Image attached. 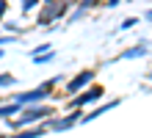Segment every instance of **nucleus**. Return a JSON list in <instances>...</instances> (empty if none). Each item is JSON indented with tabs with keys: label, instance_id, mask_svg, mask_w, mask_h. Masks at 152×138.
<instances>
[{
	"label": "nucleus",
	"instance_id": "nucleus-1",
	"mask_svg": "<svg viewBox=\"0 0 152 138\" xmlns=\"http://www.w3.org/2000/svg\"><path fill=\"white\" fill-rule=\"evenodd\" d=\"M42 116H50V108H33V110H28L22 119H14V127H25V124H31V122H36V119H42Z\"/></svg>",
	"mask_w": 152,
	"mask_h": 138
},
{
	"label": "nucleus",
	"instance_id": "nucleus-2",
	"mask_svg": "<svg viewBox=\"0 0 152 138\" xmlns=\"http://www.w3.org/2000/svg\"><path fill=\"white\" fill-rule=\"evenodd\" d=\"M47 91H50V83H47V86H42V88H33V91H28V94H20V97H17V102H20V105L39 102L42 97H47Z\"/></svg>",
	"mask_w": 152,
	"mask_h": 138
},
{
	"label": "nucleus",
	"instance_id": "nucleus-3",
	"mask_svg": "<svg viewBox=\"0 0 152 138\" xmlns=\"http://www.w3.org/2000/svg\"><path fill=\"white\" fill-rule=\"evenodd\" d=\"M91 77H94V72H80V75H77V77H75V80L66 86V88H69V94H75L77 88H83V86H86V83L91 80Z\"/></svg>",
	"mask_w": 152,
	"mask_h": 138
},
{
	"label": "nucleus",
	"instance_id": "nucleus-4",
	"mask_svg": "<svg viewBox=\"0 0 152 138\" xmlns=\"http://www.w3.org/2000/svg\"><path fill=\"white\" fill-rule=\"evenodd\" d=\"M100 94H102V88H91V91H86L83 97H77V99H75V105H88V102H97V99H100Z\"/></svg>",
	"mask_w": 152,
	"mask_h": 138
},
{
	"label": "nucleus",
	"instance_id": "nucleus-5",
	"mask_svg": "<svg viewBox=\"0 0 152 138\" xmlns=\"http://www.w3.org/2000/svg\"><path fill=\"white\" fill-rule=\"evenodd\" d=\"M138 55H144V47H133L124 53V58H138Z\"/></svg>",
	"mask_w": 152,
	"mask_h": 138
},
{
	"label": "nucleus",
	"instance_id": "nucleus-6",
	"mask_svg": "<svg viewBox=\"0 0 152 138\" xmlns=\"http://www.w3.org/2000/svg\"><path fill=\"white\" fill-rule=\"evenodd\" d=\"M33 135H42V127L39 130H31V133H22V135H14V138H33Z\"/></svg>",
	"mask_w": 152,
	"mask_h": 138
},
{
	"label": "nucleus",
	"instance_id": "nucleus-7",
	"mask_svg": "<svg viewBox=\"0 0 152 138\" xmlns=\"http://www.w3.org/2000/svg\"><path fill=\"white\" fill-rule=\"evenodd\" d=\"M11 83H14L11 75H0V86H11Z\"/></svg>",
	"mask_w": 152,
	"mask_h": 138
},
{
	"label": "nucleus",
	"instance_id": "nucleus-8",
	"mask_svg": "<svg viewBox=\"0 0 152 138\" xmlns=\"http://www.w3.org/2000/svg\"><path fill=\"white\" fill-rule=\"evenodd\" d=\"M22 6L25 8H33V6H36V0H22Z\"/></svg>",
	"mask_w": 152,
	"mask_h": 138
},
{
	"label": "nucleus",
	"instance_id": "nucleus-9",
	"mask_svg": "<svg viewBox=\"0 0 152 138\" xmlns=\"http://www.w3.org/2000/svg\"><path fill=\"white\" fill-rule=\"evenodd\" d=\"M94 3H97V0H83V8H91Z\"/></svg>",
	"mask_w": 152,
	"mask_h": 138
},
{
	"label": "nucleus",
	"instance_id": "nucleus-10",
	"mask_svg": "<svg viewBox=\"0 0 152 138\" xmlns=\"http://www.w3.org/2000/svg\"><path fill=\"white\" fill-rule=\"evenodd\" d=\"M3 11H6V0H0V17H3Z\"/></svg>",
	"mask_w": 152,
	"mask_h": 138
},
{
	"label": "nucleus",
	"instance_id": "nucleus-11",
	"mask_svg": "<svg viewBox=\"0 0 152 138\" xmlns=\"http://www.w3.org/2000/svg\"><path fill=\"white\" fill-rule=\"evenodd\" d=\"M108 3H111V6H116V3H119V0H108Z\"/></svg>",
	"mask_w": 152,
	"mask_h": 138
},
{
	"label": "nucleus",
	"instance_id": "nucleus-12",
	"mask_svg": "<svg viewBox=\"0 0 152 138\" xmlns=\"http://www.w3.org/2000/svg\"><path fill=\"white\" fill-rule=\"evenodd\" d=\"M147 17H149V20H152V11H149V14H147Z\"/></svg>",
	"mask_w": 152,
	"mask_h": 138
},
{
	"label": "nucleus",
	"instance_id": "nucleus-13",
	"mask_svg": "<svg viewBox=\"0 0 152 138\" xmlns=\"http://www.w3.org/2000/svg\"><path fill=\"white\" fill-rule=\"evenodd\" d=\"M44 3H53V0H44Z\"/></svg>",
	"mask_w": 152,
	"mask_h": 138
},
{
	"label": "nucleus",
	"instance_id": "nucleus-14",
	"mask_svg": "<svg viewBox=\"0 0 152 138\" xmlns=\"http://www.w3.org/2000/svg\"><path fill=\"white\" fill-rule=\"evenodd\" d=\"M149 77H152V72H149Z\"/></svg>",
	"mask_w": 152,
	"mask_h": 138
},
{
	"label": "nucleus",
	"instance_id": "nucleus-15",
	"mask_svg": "<svg viewBox=\"0 0 152 138\" xmlns=\"http://www.w3.org/2000/svg\"><path fill=\"white\" fill-rule=\"evenodd\" d=\"M0 55H3V53H0Z\"/></svg>",
	"mask_w": 152,
	"mask_h": 138
}]
</instances>
